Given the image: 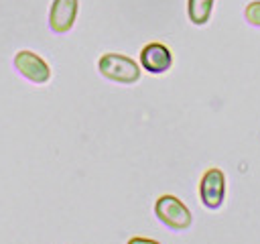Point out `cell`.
<instances>
[{"mask_svg":"<svg viewBox=\"0 0 260 244\" xmlns=\"http://www.w3.org/2000/svg\"><path fill=\"white\" fill-rule=\"evenodd\" d=\"M225 191H228V181L225 175L219 167H211L203 173L199 181V199L205 209H219L225 201Z\"/></svg>","mask_w":260,"mask_h":244,"instance_id":"cell-4","label":"cell"},{"mask_svg":"<svg viewBox=\"0 0 260 244\" xmlns=\"http://www.w3.org/2000/svg\"><path fill=\"white\" fill-rule=\"evenodd\" d=\"M12 65L16 69V73H20L26 81L35 83V85H45L51 79V65L35 51L30 49H20L14 53L12 57Z\"/></svg>","mask_w":260,"mask_h":244,"instance_id":"cell-3","label":"cell"},{"mask_svg":"<svg viewBox=\"0 0 260 244\" xmlns=\"http://www.w3.org/2000/svg\"><path fill=\"white\" fill-rule=\"evenodd\" d=\"M244 18L252 26H260V0H252L244 8Z\"/></svg>","mask_w":260,"mask_h":244,"instance_id":"cell-8","label":"cell"},{"mask_svg":"<svg viewBox=\"0 0 260 244\" xmlns=\"http://www.w3.org/2000/svg\"><path fill=\"white\" fill-rule=\"evenodd\" d=\"M98 71L102 73V77L116 81V83H136L140 79V65L122 53H104L98 59Z\"/></svg>","mask_w":260,"mask_h":244,"instance_id":"cell-1","label":"cell"},{"mask_svg":"<svg viewBox=\"0 0 260 244\" xmlns=\"http://www.w3.org/2000/svg\"><path fill=\"white\" fill-rule=\"evenodd\" d=\"M79 12V0H53L49 8V28L55 35H65L73 28Z\"/></svg>","mask_w":260,"mask_h":244,"instance_id":"cell-6","label":"cell"},{"mask_svg":"<svg viewBox=\"0 0 260 244\" xmlns=\"http://www.w3.org/2000/svg\"><path fill=\"white\" fill-rule=\"evenodd\" d=\"M154 216H156V220L162 226H167L173 232L189 230L191 224H193V216H191L189 207L179 197H175L171 193L156 197V201H154Z\"/></svg>","mask_w":260,"mask_h":244,"instance_id":"cell-2","label":"cell"},{"mask_svg":"<svg viewBox=\"0 0 260 244\" xmlns=\"http://www.w3.org/2000/svg\"><path fill=\"white\" fill-rule=\"evenodd\" d=\"M173 65V53L165 43L152 41L140 49V67L150 75L167 73Z\"/></svg>","mask_w":260,"mask_h":244,"instance_id":"cell-5","label":"cell"},{"mask_svg":"<svg viewBox=\"0 0 260 244\" xmlns=\"http://www.w3.org/2000/svg\"><path fill=\"white\" fill-rule=\"evenodd\" d=\"M126 244H160V242H156L152 238H144V236H132Z\"/></svg>","mask_w":260,"mask_h":244,"instance_id":"cell-9","label":"cell"},{"mask_svg":"<svg viewBox=\"0 0 260 244\" xmlns=\"http://www.w3.org/2000/svg\"><path fill=\"white\" fill-rule=\"evenodd\" d=\"M215 0H187V16L195 26H203L209 22Z\"/></svg>","mask_w":260,"mask_h":244,"instance_id":"cell-7","label":"cell"}]
</instances>
